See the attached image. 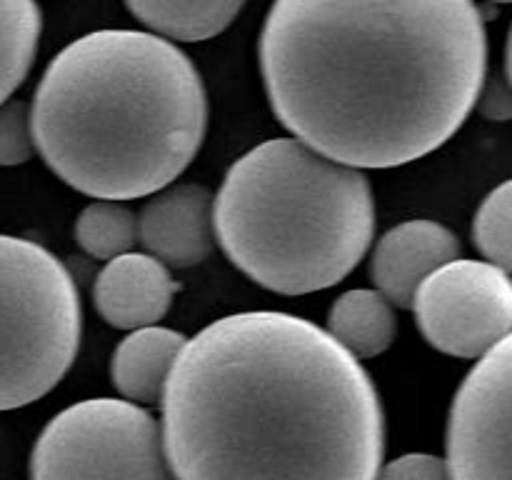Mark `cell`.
Listing matches in <instances>:
<instances>
[{
  "label": "cell",
  "mask_w": 512,
  "mask_h": 480,
  "mask_svg": "<svg viewBox=\"0 0 512 480\" xmlns=\"http://www.w3.org/2000/svg\"><path fill=\"white\" fill-rule=\"evenodd\" d=\"M175 480H375L385 413L360 358L278 310L185 340L160 398Z\"/></svg>",
  "instance_id": "2"
},
{
  "label": "cell",
  "mask_w": 512,
  "mask_h": 480,
  "mask_svg": "<svg viewBox=\"0 0 512 480\" xmlns=\"http://www.w3.org/2000/svg\"><path fill=\"white\" fill-rule=\"evenodd\" d=\"M185 340L183 333L160 325L130 330L110 360V380L120 398L138 405L160 403Z\"/></svg>",
  "instance_id": "12"
},
{
  "label": "cell",
  "mask_w": 512,
  "mask_h": 480,
  "mask_svg": "<svg viewBox=\"0 0 512 480\" xmlns=\"http://www.w3.org/2000/svg\"><path fill=\"white\" fill-rule=\"evenodd\" d=\"M178 283L170 268L150 253L110 258L95 278L93 300L100 318L120 330L158 325L170 310Z\"/></svg>",
  "instance_id": "11"
},
{
  "label": "cell",
  "mask_w": 512,
  "mask_h": 480,
  "mask_svg": "<svg viewBox=\"0 0 512 480\" xmlns=\"http://www.w3.org/2000/svg\"><path fill=\"white\" fill-rule=\"evenodd\" d=\"M375 480H453L445 458L433 453H405L380 468Z\"/></svg>",
  "instance_id": "19"
},
{
  "label": "cell",
  "mask_w": 512,
  "mask_h": 480,
  "mask_svg": "<svg viewBox=\"0 0 512 480\" xmlns=\"http://www.w3.org/2000/svg\"><path fill=\"white\" fill-rule=\"evenodd\" d=\"M460 243L435 220H405L378 240L370 260L375 288L398 308H410L415 290L440 265L458 258Z\"/></svg>",
  "instance_id": "10"
},
{
  "label": "cell",
  "mask_w": 512,
  "mask_h": 480,
  "mask_svg": "<svg viewBox=\"0 0 512 480\" xmlns=\"http://www.w3.org/2000/svg\"><path fill=\"white\" fill-rule=\"evenodd\" d=\"M260 70L293 138L353 168H398L463 128L488 33L475 0H275Z\"/></svg>",
  "instance_id": "1"
},
{
  "label": "cell",
  "mask_w": 512,
  "mask_h": 480,
  "mask_svg": "<svg viewBox=\"0 0 512 480\" xmlns=\"http://www.w3.org/2000/svg\"><path fill=\"white\" fill-rule=\"evenodd\" d=\"M473 240L490 263L512 275V178L480 203L473 220Z\"/></svg>",
  "instance_id": "17"
},
{
  "label": "cell",
  "mask_w": 512,
  "mask_h": 480,
  "mask_svg": "<svg viewBox=\"0 0 512 480\" xmlns=\"http://www.w3.org/2000/svg\"><path fill=\"white\" fill-rule=\"evenodd\" d=\"M30 120L35 150L65 185L90 198H145L198 155L208 95L168 38L95 30L50 60Z\"/></svg>",
  "instance_id": "3"
},
{
  "label": "cell",
  "mask_w": 512,
  "mask_h": 480,
  "mask_svg": "<svg viewBox=\"0 0 512 480\" xmlns=\"http://www.w3.org/2000/svg\"><path fill=\"white\" fill-rule=\"evenodd\" d=\"M478 103H480V110H483V115H488L490 120L512 118V85L510 83L505 85L500 83V80H495L493 85L485 88V93L480 90Z\"/></svg>",
  "instance_id": "20"
},
{
  "label": "cell",
  "mask_w": 512,
  "mask_h": 480,
  "mask_svg": "<svg viewBox=\"0 0 512 480\" xmlns=\"http://www.w3.org/2000/svg\"><path fill=\"white\" fill-rule=\"evenodd\" d=\"M215 235L235 268L280 295L340 283L375 235L363 170L298 138L255 145L230 165L213 200Z\"/></svg>",
  "instance_id": "4"
},
{
  "label": "cell",
  "mask_w": 512,
  "mask_h": 480,
  "mask_svg": "<svg viewBox=\"0 0 512 480\" xmlns=\"http://www.w3.org/2000/svg\"><path fill=\"white\" fill-rule=\"evenodd\" d=\"M445 463L453 480H512V333L460 383L450 405Z\"/></svg>",
  "instance_id": "8"
},
{
  "label": "cell",
  "mask_w": 512,
  "mask_h": 480,
  "mask_svg": "<svg viewBox=\"0 0 512 480\" xmlns=\"http://www.w3.org/2000/svg\"><path fill=\"white\" fill-rule=\"evenodd\" d=\"M410 308L435 350L478 360L512 333V278L490 260L455 258L420 283Z\"/></svg>",
  "instance_id": "7"
},
{
  "label": "cell",
  "mask_w": 512,
  "mask_h": 480,
  "mask_svg": "<svg viewBox=\"0 0 512 480\" xmlns=\"http://www.w3.org/2000/svg\"><path fill=\"white\" fill-rule=\"evenodd\" d=\"M75 240L95 260L118 258L138 243V215L118 200L95 198L75 220Z\"/></svg>",
  "instance_id": "16"
},
{
  "label": "cell",
  "mask_w": 512,
  "mask_h": 480,
  "mask_svg": "<svg viewBox=\"0 0 512 480\" xmlns=\"http://www.w3.org/2000/svg\"><path fill=\"white\" fill-rule=\"evenodd\" d=\"M125 5L160 38L200 43L223 33L245 0H125Z\"/></svg>",
  "instance_id": "14"
},
{
  "label": "cell",
  "mask_w": 512,
  "mask_h": 480,
  "mask_svg": "<svg viewBox=\"0 0 512 480\" xmlns=\"http://www.w3.org/2000/svg\"><path fill=\"white\" fill-rule=\"evenodd\" d=\"M30 480H175L160 420L123 398L60 410L30 453Z\"/></svg>",
  "instance_id": "6"
},
{
  "label": "cell",
  "mask_w": 512,
  "mask_h": 480,
  "mask_svg": "<svg viewBox=\"0 0 512 480\" xmlns=\"http://www.w3.org/2000/svg\"><path fill=\"white\" fill-rule=\"evenodd\" d=\"M493 3H512V0H493Z\"/></svg>",
  "instance_id": "22"
},
{
  "label": "cell",
  "mask_w": 512,
  "mask_h": 480,
  "mask_svg": "<svg viewBox=\"0 0 512 480\" xmlns=\"http://www.w3.org/2000/svg\"><path fill=\"white\" fill-rule=\"evenodd\" d=\"M328 333L355 358L383 355L398 333L395 305L380 290H348L330 308Z\"/></svg>",
  "instance_id": "13"
},
{
  "label": "cell",
  "mask_w": 512,
  "mask_h": 480,
  "mask_svg": "<svg viewBox=\"0 0 512 480\" xmlns=\"http://www.w3.org/2000/svg\"><path fill=\"white\" fill-rule=\"evenodd\" d=\"M35 138L30 105L23 100H3L0 103V165L13 168L33 158Z\"/></svg>",
  "instance_id": "18"
},
{
  "label": "cell",
  "mask_w": 512,
  "mask_h": 480,
  "mask_svg": "<svg viewBox=\"0 0 512 480\" xmlns=\"http://www.w3.org/2000/svg\"><path fill=\"white\" fill-rule=\"evenodd\" d=\"M40 28L43 18L35 0H0V103L28 78Z\"/></svg>",
  "instance_id": "15"
},
{
  "label": "cell",
  "mask_w": 512,
  "mask_h": 480,
  "mask_svg": "<svg viewBox=\"0 0 512 480\" xmlns=\"http://www.w3.org/2000/svg\"><path fill=\"white\" fill-rule=\"evenodd\" d=\"M138 240L168 268L203 263L215 243L213 195L198 183L165 185L138 215Z\"/></svg>",
  "instance_id": "9"
},
{
  "label": "cell",
  "mask_w": 512,
  "mask_h": 480,
  "mask_svg": "<svg viewBox=\"0 0 512 480\" xmlns=\"http://www.w3.org/2000/svg\"><path fill=\"white\" fill-rule=\"evenodd\" d=\"M73 275L40 243L0 233V410L48 395L80 345Z\"/></svg>",
  "instance_id": "5"
},
{
  "label": "cell",
  "mask_w": 512,
  "mask_h": 480,
  "mask_svg": "<svg viewBox=\"0 0 512 480\" xmlns=\"http://www.w3.org/2000/svg\"><path fill=\"white\" fill-rule=\"evenodd\" d=\"M505 73H508V83L512 85V25L508 33V48H505Z\"/></svg>",
  "instance_id": "21"
}]
</instances>
